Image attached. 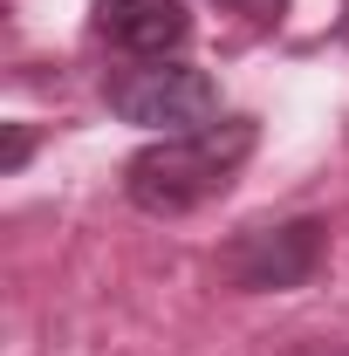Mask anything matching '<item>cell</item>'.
<instances>
[{
	"label": "cell",
	"instance_id": "cell-1",
	"mask_svg": "<svg viewBox=\"0 0 349 356\" xmlns=\"http://www.w3.org/2000/svg\"><path fill=\"white\" fill-rule=\"evenodd\" d=\"M254 144H261L254 117H219L206 131L158 137V144H144L124 165V192L151 220H185V213H199V206H213V199L233 192V178L247 172Z\"/></svg>",
	"mask_w": 349,
	"mask_h": 356
},
{
	"label": "cell",
	"instance_id": "cell-2",
	"mask_svg": "<svg viewBox=\"0 0 349 356\" xmlns=\"http://www.w3.org/2000/svg\"><path fill=\"white\" fill-rule=\"evenodd\" d=\"M103 103L151 137H185V131L219 124V83L206 69L178 62V55H144V62L110 69L103 76Z\"/></svg>",
	"mask_w": 349,
	"mask_h": 356
},
{
	"label": "cell",
	"instance_id": "cell-3",
	"mask_svg": "<svg viewBox=\"0 0 349 356\" xmlns=\"http://www.w3.org/2000/svg\"><path fill=\"white\" fill-rule=\"evenodd\" d=\"M322 261H329L322 220H267V226H240L219 247V281L233 295H281V288H308Z\"/></svg>",
	"mask_w": 349,
	"mask_h": 356
},
{
	"label": "cell",
	"instance_id": "cell-4",
	"mask_svg": "<svg viewBox=\"0 0 349 356\" xmlns=\"http://www.w3.org/2000/svg\"><path fill=\"white\" fill-rule=\"evenodd\" d=\"M96 35L124 48L131 62L178 55L192 42V14H185V0H96Z\"/></svg>",
	"mask_w": 349,
	"mask_h": 356
},
{
	"label": "cell",
	"instance_id": "cell-5",
	"mask_svg": "<svg viewBox=\"0 0 349 356\" xmlns=\"http://www.w3.org/2000/svg\"><path fill=\"white\" fill-rule=\"evenodd\" d=\"M226 14H240V21H254V28H281V14H288V0H219Z\"/></svg>",
	"mask_w": 349,
	"mask_h": 356
},
{
	"label": "cell",
	"instance_id": "cell-6",
	"mask_svg": "<svg viewBox=\"0 0 349 356\" xmlns=\"http://www.w3.org/2000/svg\"><path fill=\"white\" fill-rule=\"evenodd\" d=\"M28 151H35V137H28V124H7V158H0V172L14 178L21 165H28Z\"/></svg>",
	"mask_w": 349,
	"mask_h": 356
},
{
	"label": "cell",
	"instance_id": "cell-7",
	"mask_svg": "<svg viewBox=\"0 0 349 356\" xmlns=\"http://www.w3.org/2000/svg\"><path fill=\"white\" fill-rule=\"evenodd\" d=\"M288 356H349V350L336 343V336H302V343H295Z\"/></svg>",
	"mask_w": 349,
	"mask_h": 356
},
{
	"label": "cell",
	"instance_id": "cell-8",
	"mask_svg": "<svg viewBox=\"0 0 349 356\" xmlns=\"http://www.w3.org/2000/svg\"><path fill=\"white\" fill-rule=\"evenodd\" d=\"M336 35H343V42H349V7H343V21H336Z\"/></svg>",
	"mask_w": 349,
	"mask_h": 356
}]
</instances>
